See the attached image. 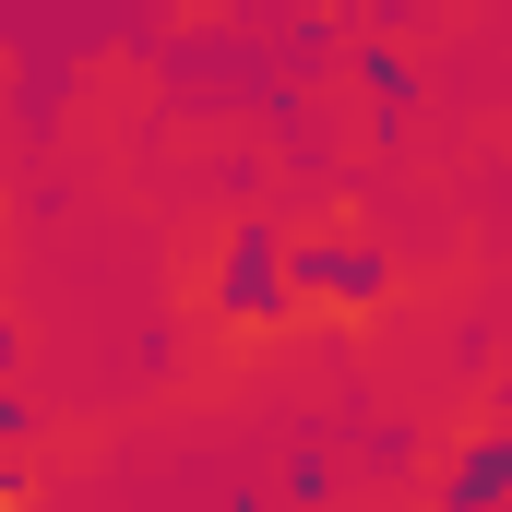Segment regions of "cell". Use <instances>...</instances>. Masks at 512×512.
Wrapping results in <instances>:
<instances>
[{"instance_id":"obj_1","label":"cell","mask_w":512,"mask_h":512,"mask_svg":"<svg viewBox=\"0 0 512 512\" xmlns=\"http://www.w3.org/2000/svg\"><path fill=\"white\" fill-rule=\"evenodd\" d=\"M501 501H512V429L501 441H465L453 477H441V512H501Z\"/></svg>"},{"instance_id":"obj_2","label":"cell","mask_w":512,"mask_h":512,"mask_svg":"<svg viewBox=\"0 0 512 512\" xmlns=\"http://www.w3.org/2000/svg\"><path fill=\"white\" fill-rule=\"evenodd\" d=\"M274 274H298V251H274V227H239V251H227V310H274Z\"/></svg>"},{"instance_id":"obj_3","label":"cell","mask_w":512,"mask_h":512,"mask_svg":"<svg viewBox=\"0 0 512 512\" xmlns=\"http://www.w3.org/2000/svg\"><path fill=\"white\" fill-rule=\"evenodd\" d=\"M298 274H310L322 298H382V262L346 251V239H310V251H298Z\"/></svg>"}]
</instances>
